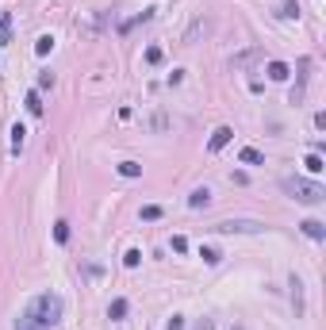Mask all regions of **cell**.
<instances>
[{
	"instance_id": "17",
	"label": "cell",
	"mask_w": 326,
	"mask_h": 330,
	"mask_svg": "<svg viewBox=\"0 0 326 330\" xmlns=\"http://www.w3.org/2000/svg\"><path fill=\"white\" fill-rule=\"evenodd\" d=\"M54 238H58V242H69V223H66V219L54 223Z\"/></svg>"
},
{
	"instance_id": "5",
	"label": "cell",
	"mask_w": 326,
	"mask_h": 330,
	"mask_svg": "<svg viewBox=\"0 0 326 330\" xmlns=\"http://www.w3.org/2000/svg\"><path fill=\"white\" fill-rule=\"evenodd\" d=\"M303 235H307V238H315V242H322V238H326V223H318V219H303Z\"/></svg>"
},
{
	"instance_id": "18",
	"label": "cell",
	"mask_w": 326,
	"mask_h": 330,
	"mask_svg": "<svg viewBox=\"0 0 326 330\" xmlns=\"http://www.w3.org/2000/svg\"><path fill=\"white\" fill-rule=\"evenodd\" d=\"M119 173L123 177H138V173H142V165H138V161H119Z\"/></svg>"
},
{
	"instance_id": "7",
	"label": "cell",
	"mask_w": 326,
	"mask_h": 330,
	"mask_svg": "<svg viewBox=\"0 0 326 330\" xmlns=\"http://www.w3.org/2000/svg\"><path fill=\"white\" fill-rule=\"evenodd\" d=\"M238 161H242V165H265V154H261V150H253V146H246V150L238 154Z\"/></svg>"
},
{
	"instance_id": "28",
	"label": "cell",
	"mask_w": 326,
	"mask_h": 330,
	"mask_svg": "<svg viewBox=\"0 0 326 330\" xmlns=\"http://www.w3.org/2000/svg\"><path fill=\"white\" fill-rule=\"evenodd\" d=\"M231 330H242V326H231Z\"/></svg>"
},
{
	"instance_id": "15",
	"label": "cell",
	"mask_w": 326,
	"mask_h": 330,
	"mask_svg": "<svg viewBox=\"0 0 326 330\" xmlns=\"http://www.w3.org/2000/svg\"><path fill=\"white\" fill-rule=\"evenodd\" d=\"M50 50H54V39H50V35H43L39 43H35V54H39V58H46Z\"/></svg>"
},
{
	"instance_id": "11",
	"label": "cell",
	"mask_w": 326,
	"mask_h": 330,
	"mask_svg": "<svg viewBox=\"0 0 326 330\" xmlns=\"http://www.w3.org/2000/svg\"><path fill=\"white\" fill-rule=\"evenodd\" d=\"M27 112H31V115H43V96H39V88H31V92H27Z\"/></svg>"
},
{
	"instance_id": "4",
	"label": "cell",
	"mask_w": 326,
	"mask_h": 330,
	"mask_svg": "<svg viewBox=\"0 0 326 330\" xmlns=\"http://www.w3.org/2000/svg\"><path fill=\"white\" fill-rule=\"evenodd\" d=\"M231 139H234V130H231V127H215V135H211V142H207V150L215 154V150H223Z\"/></svg>"
},
{
	"instance_id": "13",
	"label": "cell",
	"mask_w": 326,
	"mask_h": 330,
	"mask_svg": "<svg viewBox=\"0 0 326 330\" xmlns=\"http://www.w3.org/2000/svg\"><path fill=\"white\" fill-rule=\"evenodd\" d=\"M200 257H204L207 265H219V261H223V253L215 250V246H204V250H200Z\"/></svg>"
},
{
	"instance_id": "19",
	"label": "cell",
	"mask_w": 326,
	"mask_h": 330,
	"mask_svg": "<svg viewBox=\"0 0 326 330\" xmlns=\"http://www.w3.org/2000/svg\"><path fill=\"white\" fill-rule=\"evenodd\" d=\"M300 288H303V284L292 277V304H296V311H303V292H300Z\"/></svg>"
},
{
	"instance_id": "22",
	"label": "cell",
	"mask_w": 326,
	"mask_h": 330,
	"mask_svg": "<svg viewBox=\"0 0 326 330\" xmlns=\"http://www.w3.org/2000/svg\"><path fill=\"white\" fill-rule=\"evenodd\" d=\"M43 88H54V73H50V70L39 73V92H43Z\"/></svg>"
},
{
	"instance_id": "23",
	"label": "cell",
	"mask_w": 326,
	"mask_h": 330,
	"mask_svg": "<svg viewBox=\"0 0 326 330\" xmlns=\"http://www.w3.org/2000/svg\"><path fill=\"white\" fill-rule=\"evenodd\" d=\"M16 330H43V326H39V322H35L31 315H23V319L16 322Z\"/></svg>"
},
{
	"instance_id": "10",
	"label": "cell",
	"mask_w": 326,
	"mask_h": 330,
	"mask_svg": "<svg viewBox=\"0 0 326 330\" xmlns=\"http://www.w3.org/2000/svg\"><path fill=\"white\" fill-rule=\"evenodd\" d=\"M23 139H27V127H23V123H16V127H12V154L23 150Z\"/></svg>"
},
{
	"instance_id": "3",
	"label": "cell",
	"mask_w": 326,
	"mask_h": 330,
	"mask_svg": "<svg viewBox=\"0 0 326 330\" xmlns=\"http://www.w3.org/2000/svg\"><path fill=\"white\" fill-rule=\"evenodd\" d=\"M211 230H219V235H257V230H265V223H257V219H226V223H215Z\"/></svg>"
},
{
	"instance_id": "26",
	"label": "cell",
	"mask_w": 326,
	"mask_h": 330,
	"mask_svg": "<svg viewBox=\"0 0 326 330\" xmlns=\"http://www.w3.org/2000/svg\"><path fill=\"white\" fill-rule=\"evenodd\" d=\"M169 330H184V319H180V315H173V319H169Z\"/></svg>"
},
{
	"instance_id": "1",
	"label": "cell",
	"mask_w": 326,
	"mask_h": 330,
	"mask_svg": "<svg viewBox=\"0 0 326 330\" xmlns=\"http://www.w3.org/2000/svg\"><path fill=\"white\" fill-rule=\"evenodd\" d=\"M61 311H66V304H61V295L58 292H43V295H35L31 307H27V315H31L39 326H58L61 322Z\"/></svg>"
},
{
	"instance_id": "8",
	"label": "cell",
	"mask_w": 326,
	"mask_h": 330,
	"mask_svg": "<svg viewBox=\"0 0 326 330\" xmlns=\"http://www.w3.org/2000/svg\"><path fill=\"white\" fill-rule=\"evenodd\" d=\"M207 204H211V188H196L188 196V208H207Z\"/></svg>"
},
{
	"instance_id": "24",
	"label": "cell",
	"mask_w": 326,
	"mask_h": 330,
	"mask_svg": "<svg viewBox=\"0 0 326 330\" xmlns=\"http://www.w3.org/2000/svg\"><path fill=\"white\" fill-rule=\"evenodd\" d=\"M169 246H173V253H184V250H188V238H184V235H177Z\"/></svg>"
},
{
	"instance_id": "27",
	"label": "cell",
	"mask_w": 326,
	"mask_h": 330,
	"mask_svg": "<svg viewBox=\"0 0 326 330\" xmlns=\"http://www.w3.org/2000/svg\"><path fill=\"white\" fill-rule=\"evenodd\" d=\"M196 330H215V322H211V319H204V322H200Z\"/></svg>"
},
{
	"instance_id": "12",
	"label": "cell",
	"mask_w": 326,
	"mask_h": 330,
	"mask_svg": "<svg viewBox=\"0 0 326 330\" xmlns=\"http://www.w3.org/2000/svg\"><path fill=\"white\" fill-rule=\"evenodd\" d=\"M12 43V16L8 12H0V46Z\"/></svg>"
},
{
	"instance_id": "20",
	"label": "cell",
	"mask_w": 326,
	"mask_h": 330,
	"mask_svg": "<svg viewBox=\"0 0 326 330\" xmlns=\"http://www.w3.org/2000/svg\"><path fill=\"white\" fill-rule=\"evenodd\" d=\"M138 261H142V253H138V250H127V253H123V265H127V269H138Z\"/></svg>"
},
{
	"instance_id": "21",
	"label": "cell",
	"mask_w": 326,
	"mask_h": 330,
	"mask_svg": "<svg viewBox=\"0 0 326 330\" xmlns=\"http://www.w3.org/2000/svg\"><path fill=\"white\" fill-rule=\"evenodd\" d=\"M142 219H146V223H154V219H161V208H157V204H146V208H142Z\"/></svg>"
},
{
	"instance_id": "6",
	"label": "cell",
	"mask_w": 326,
	"mask_h": 330,
	"mask_svg": "<svg viewBox=\"0 0 326 330\" xmlns=\"http://www.w3.org/2000/svg\"><path fill=\"white\" fill-rule=\"evenodd\" d=\"M269 81H288L292 77V70H288V61H269Z\"/></svg>"
},
{
	"instance_id": "9",
	"label": "cell",
	"mask_w": 326,
	"mask_h": 330,
	"mask_svg": "<svg viewBox=\"0 0 326 330\" xmlns=\"http://www.w3.org/2000/svg\"><path fill=\"white\" fill-rule=\"evenodd\" d=\"M276 16L280 19H300V4H296V0H284L280 8H276Z\"/></svg>"
},
{
	"instance_id": "16",
	"label": "cell",
	"mask_w": 326,
	"mask_h": 330,
	"mask_svg": "<svg viewBox=\"0 0 326 330\" xmlns=\"http://www.w3.org/2000/svg\"><path fill=\"white\" fill-rule=\"evenodd\" d=\"M303 165H307V173H322V169H326V165H322V157H318V154H307V161H303Z\"/></svg>"
},
{
	"instance_id": "25",
	"label": "cell",
	"mask_w": 326,
	"mask_h": 330,
	"mask_svg": "<svg viewBox=\"0 0 326 330\" xmlns=\"http://www.w3.org/2000/svg\"><path fill=\"white\" fill-rule=\"evenodd\" d=\"M146 61H150V65H157V61H161V46H150V50H146Z\"/></svg>"
},
{
	"instance_id": "2",
	"label": "cell",
	"mask_w": 326,
	"mask_h": 330,
	"mask_svg": "<svg viewBox=\"0 0 326 330\" xmlns=\"http://www.w3.org/2000/svg\"><path fill=\"white\" fill-rule=\"evenodd\" d=\"M280 188L288 192L296 204H307V208H318V204L326 200V188L318 181H307V177H284Z\"/></svg>"
},
{
	"instance_id": "14",
	"label": "cell",
	"mask_w": 326,
	"mask_h": 330,
	"mask_svg": "<svg viewBox=\"0 0 326 330\" xmlns=\"http://www.w3.org/2000/svg\"><path fill=\"white\" fill-rule=\"evenodd\" d=\"M127 315V300H112V307H108V319H123Z\"/></svg>"
}]
</instances>
